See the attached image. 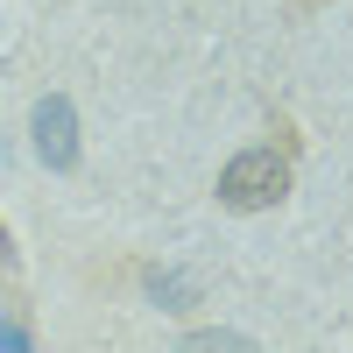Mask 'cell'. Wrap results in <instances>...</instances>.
<instances>
[{
	"label": "cell",
	"instance_id": "6da1fadb",
	"mask_svg": "<svg viewBox=\"0 0 353 353\" xmlns=\"http://www.w3.org/2000/svg\"><path fill=\"white\" fill-rule=\"evenodd\" d=\"M283 191H290V156H276V149H241L219 170V205L226 212H269Z\"/></svg>",
	"mask_w": 353,
	"mask_h": 353
},
{
	"label": "cell",
	"instance_id": "7a4b0ae2",
	"mask_svg": "<svg viewBox=\"0 0 353 353\" xmlns=\"http://www.w3.org/2000/svg\"><path fill=\"white\" fill-rule=\"evenodd\" d=\"M36 156L50 163V170H71L78 163V113H71V99L64 92H50V99H36Z\"/></svg>",
	"mask_w": 353,
	"mask_h": 353
},
{
	"label": "cell",
	"instance_id": "3957f363",
	"mask_svg": "<svg viewBox=\"0 0 353 353\" xmlns=\"http://www.w3.org/2000/svg\"><path fill=\"white\" fill-rule=\"evenodd\" d=\"M149 290L163 297V311H191V283L170 276V269H149Z\"/></svg>",
	"mask_w": 353,
	"mask_h": 353
},
{
	"label": "cell",
	"instance_id": "277c9868",
	"mask_svg": "<svg viewBox=\"0 0 353 353\" xmlns=\"http://www.w3.org/2000/svg\"><path fill=\"white\" fill-rule=\"evenodd\" d=\"M191 346L212 353V346H248V339H241V332H191Z\"/></svg>",
	"mask_w": 353,
	"mask_h": 353
},
{
	"label": "cell",
	"instance_id": "5b68a950",
	"mask_svg": "<svg viewBox=\"0 0 353 353\" xmlns=\"http://www.w3.org/2000/svg\"><path fill=\"white\" fill-rule=\"evenodd\" d=\"M0 346H28V332L21 325H0Z\"/></svg>",
	"mask_w": 353,
	"mask_h": 353
},
{
	"label": "cell",
	"instance_id": "8992f818",
	"mask_svg": "<svg viewBox=\"0 0 353 353\" xmlns=\"http://www.w3.org/2000/svg\"><path fill=\"white\" fill-rule=\"evenodd\" d=\"M0 261H14V248H8V226H0Z\"/></svg>",
	"mask_w": 353,
	"mask_h": 353
}]
</instances>
